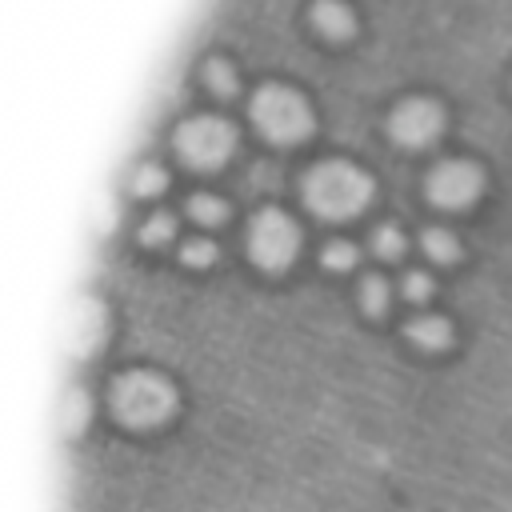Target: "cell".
<instances>
[{
	"label": "cell",
	"instance_id": "obj_1",
	"mask_svg": "<svg viewBox=\"0 0 512 512\" xmlns=\"http://www.w3.org/2000/svg\"><path fill=\"white\" fill-rule=\"evenodd\" d=\"M372 196V180L344 164V160H328V164H316L304 180V200L316 216H328V220H344V216H356Z\"/></svg>",
	"mask_w": 512,
	"mask_h": 512
},
{
	"label": "cell",
	"instance_id": "obj_2",
	"mask_svg": "<svg viewBox=\"0 0 512 512\" xmlns=\"http://www.w3.org/2000/svg\"><path fill=\"white\" fill-rule=\"evenodd\" d=\"M172 408H176V392L156 372H124L112 384V412L128 428H156L172 416Z\"/></svg>",
	"mask_w": 512,
	"mask_h": 512
},
{
	"label": "cell",
	"instance_id": "obj_3",
	"mask_svg": "<svg viewBox=\"0 0 512 512\" xmlns=\"http://www.w3.org/2000/svg\"><path fill=\"white\" fill-rule=\"evenodd\" d=\"M252 124L272 140V144H296L312 132V112L308 104L284 88V84H264L252 96Z\"/></svg>",
	"mask_w": 512,
	"mask_h": 512
},
{
	"label": "cell",
	"instance_id": "obj_4",
	"mask_svg": "<svg viewBox=\"0 0 512 512\" xmlns=\"http://www.w3.org/2000/svg\"><path fill=\"white\" fill-rule=\"evenodd\" d=\"M296 244H300L296 224H292L284 212L264 208V212L252 216V228H248V256H252L264 272L288 268L292 256H296Z\"/></svg>",
	"mask_w": 512,
	"mask_h": 512
},
{
	"label": "cell",
	"instance_id": "obj_5",
	"mask_svg": "<svg viewBox=\"0 0 512 512\" xmlns=\"http://www.w3.org/2000/svg\"><path fill=\"white\" fill-rule=\"evenodd\" d=\"M236 136H232V124L220 120V116H192L188 124H180L176 132V148L180 156L192 164V168H220L232 152Z\"/></svg>",
	"mask_w": 512,
	"mask_h": 512
},
{
	"label": "cell",
	"instance_id": "obj_6",
	"mask_svg": "<svg viewBox=\"0 0 512 512\" xmlns=\"http://www.w3.org/2000/svg\"><path fill=\"white\" fill-rule=\"evenodd\" d=\"M480 184H484V176H480L476 164H468V160H444V164H436V172L428 176V196H432L440 208H464V204L476 200Z\"/></svg>",
	"mask_w": 512,
	"mask_h": 512
},
{
	"label": "cell",
	"instance_id": "obj_7",
	"mask_svg": "<svg viewBox=\"0 0 512 512\" xmlns=\"http://www.w3.org/2000/svg\"><path fill=\"white\" fill-rule=\"evenodd\" d=\"M440 124H444V116H440V108L432 100H404L392 112V136L400 144H408V148L432 144L440 136Z\"/></svg>",
	"mask_w": 512,
	"mask_h": 512
},
{
	"label": "cell",
	"instance_id": "obj_8",
	"mask_svg": "<svg viewBox=\"0 0 512 512\" xmlns=\"http://www.w3.org/2000/svg\"><path fill=\"white\" fill-rule=\"evenodd\" d=\"M404 332H408V340H412L416 348H424V352H440V348L452 340V328H448L444 316H412Z\"/></svg>",
	"mask_w": 512,
	"mask_h": 512
},
{
	"label": "cell",
	"instance_id": "obj_9",
	"mask_svg": "<svg viewBox=\"0 0 512 512\" xmlns=\"http://www.w3.org/2000/svg\"><path fill=\"white\" fill-rule=\"evenodd\" d=\"M312 24H316L328 40L352 36V12H348L340 0H316V4H312Z\"/></svg>",
	"mask_w": 512,
	"mask_h": 512
},
{
	"label": "cell",
	"instance_id": "obj_10",
	"mask_svg": "<svg viewBox=\"0 0 512 512\" xmlns=\"http://www.w3.org/2000/svg\"><path fill=\"white\" fill-rule=\"evenodd\" d=\"M420 248H424V256L436 260V264H452V260H456V240H452V232H444V228H424V232H420Z\"/></svg>",
	"mask_w": 512,
	"mask_h": 512
},
{
	"label": "cell",
	"instance_id": "obj_11",
	"mask_svg": "<svg viewBox=\"0 0 512 512\" xmlns=\"http://www.w3.org/2000/svg\"><path fill=\"white\" fill-rule=\"evenodd\" d=\"M360 304L368 316H384L388 312V280L384 276H364L360 280Z\"/></svg>",
	"mask_w": 512,
	"mask_h": 512
},
{
	"label": "cell",
	"instance_id": "obj_12",
	"mask_svg": "<svg viewBox=\"0 0 512 512\" xmlns=\"http://www.w3.org/2000/svg\"><path fill=\"white\" fill-rule=\"evenodd\" d=\"M188 216L196 220V224H220L224 216H228V208H224V200H216V196H208V192H196L192 200H188Z\"/></svg>",
	"mask_w": 512,
	"mask_h": 512
},
{
	"label": "cell",
	"instance_id": "obj_13",
	"mask_svg": "<svg viewBox=\"0 0 512 512\" xmlns=\"http://www.w3.org/2000/svg\"><path fill=\"white\" fill-rule=\"evenodd\" d=\"M172 236H176V220H172L168 212L148 216V220H144V228H140V240H144L148 248H160V244H168Z\"/></svg>",
	"mask_w": 512,
	"mask_h": 512
},
{
	"label": "cell",
	"instance_id": "obj_14",
	"mask_svg": "<svg viewBox=\"0 0 512 512\" xmlns=\"http://www.w3.org/2000/svg\"><path fill=\"white\" fill-rule=\"evenodd\" d=\"M320 264H324L328 272H348V268L356 264V244H348V240H328L324 252H320Z\"/></svg>",
	"mask_w": 512,
	"mask_h": 512
},
{
	"label": "cell",
	"instance_id": "obj_15",
	"mask_svg": "<svg viewBox=\"0 0 512 512\" xmlns=\"http://www.w3.org/2000/svg\"><path fill=\"white\" fill-rule=\"evenodd\" d=\"M372 248H376L380 260H400V256H404V236H400V228L380 224L376 236H372Z\"/></svg>",
	"mask_w": 512,
	"mask_h": 512
},
{
	"label": "cell",
	"instance_id": "obj_16",
	"mask_svg": "<svg viewBox=\"0 0 512 512\" xmlns=\"http://www.w3.org/2000/svg\"><path fill=\"white\" fill-rule=\"evenodd\" d=\"M180 256H184V264L204 268V264H212V260H216V244H212V240H204V236H196V240H184Z\"/></svg>",
	"mask_w": 512,
	"mask_h": 512
},
{
	"label": "cell",
	"instance_id": "obj_17",
	"mask_svg": "<svg viewBox=\"0 0 512 512\" xmlns=\"http://www.w3.org/2000/svg\"><path fill=\"white\" fill-rule=\"evenodd\" d=\"M164 188V172L156 168V164H144L136 176H132V192L136 196H156Z\"/></svg>",
	"mask_w": 512,
	"mask_h": 512
},
{
	"label": "cell",
	"instance_id": "obj_18",
	"mask_svg": "<svg viewBox=\"0 0 512 512\" xmlns=\"http://www.w3.org/2000/svg\"><path fill=\"white\" fill-rule=\"evenodd\" d=\"M400 296H404L408 304H424V300L432 296V280H428L424 272H408L404 284H400Z\"/></svg>",
	"mask_w": 512,
	"mask_h": 512
},
{
	"label": "cell",
	"instance_id": "obj_19",
	"mask_svg": "<svg viewBox=\"0 0 512 512\" xmlns=\"http://www.w3.org/2000/svg\"><path fill=\"white\" fill-rule=\"evenodd\" d=\"M208 84H212L216 96H224V100L236 92V76H232V68H228L224 60H212V64H208Z\"/></svg>",
	"mask_w": 512,
	"mask_h": 512
}]
</instances>
